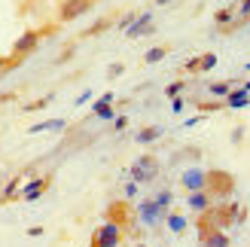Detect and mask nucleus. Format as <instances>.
I'll return each instance as SVG.
<instances>
[{
  "label": "nucleus",
  "instance_id": "obj_1",
  "mask_svg": "<svg viewBox=\"0 0 250 247\" xmlns=\"http://www.w3.org/2000/svg\"><path fill=\"white\" fill-rule=\"evenodd\" d=\"M232 223H244V207L235 205V202H217V205H210L205 214H198V220H195L198 235L214 232V229H229Z\"/></svg>",
  "mask_w": 250,
  "mask_h": 247
},
{
  "label": "nucleus",
  "instance_id": "obj_2",
  "mask_svg": "<svg viewBox=\"0 0 250 247\" xmlns=\"http://www.w3.org/2000/svg\"><path fill=\"white\" fill-rule=\"evenodd\" d=\"M205 192L210 195L214 202H229L232 192H235V177L229 171H220V168H210L208 171V183H205Z\"/></svg>",
  "mask_w": 250,
  "mask_h": 247
},
{
  "label": "nucleus",
  "instance_id": "obj_3",
  "mask_svg": "<svg viewBox=\"0 0 250 247\" xmlns=\"http://www.w3.org/2000/svg\"><path fill=\"white\" fill-rule=\"evenodd\" d=\"M128 174H131L134 183H149V180H156V177H159V159L149 156V153L137 156L134 162H131V168H128Z\"/></svg>",
  "mask_w": 250,
  "mask_h": 247
},
{
  "label": "nucleus",
  "instance_id": "obj_4",
  "mask_svg": "<svg viewBox=\"0 0 250 247\" xmlns=\"http://www.w3.org/2000/svg\"><path fill=\"white\" fill-rule=\"evenodd\" d=\"M122 235H125V229H119L116 223L104 220V226H98L95 235H92V247H119Z\"/></svg>",
  "mask_w": 250,
  "mask_h": 247
},
{
  "label": "nucleus",
  "instance_id": "obj_5",
  "mask_svg": "<svg viewBox=\"0 0 250 247\" xmlns=\"http://www.w3.org/2000/svg\"><path fill=\"white\" fill-rule=\"evenodd\" d=\"M107 220H110V223H116L119 229H125V232L134 226V214H131L128 202H113V205L107 207Z\"/></svg>",
  "mask_w": 250,
  "mask_h": 247
},
{
  "label": "nucleus",
  "instance_id": "obj_6",
  "mask_svg": "<svg viewBox=\"0 0 250 247\" xmlns=\"http://www.w3.org/2000/svg\"><path fill=\"white\" fill-rule=\"evenodd\" d=\"M40 37H43V31H24L16 43H12V55H19V58H24V55H31L37 46H40Z\"/></svg>",
  "mask_w": 250,
  "mask_h": 247
},
{
  "label": "nucleus",
  "instance_id": "obj_7",
  "mask_svg": "<svg viewBox=\"0 0 250 247\" xmlns=\"http://www.w3.org/2000/svg\"><path fill=\"white\" fill-rule=\"evenodd\" d=\"M137 217H141L146 226H156L162 217H168V211L156 199H146V202H141V207H137Z\"/></svg>",
  "mask_w": 250,
  "mask_h": 247
},
{
  "label": "nucleus",
  "instance_id": "obj_8",
  "mask_svg": "<svg viewBox=\"0 0 250 247\" xmlns=\"http://www.w3.org/2000/svg\"><path fill=\"white\" fill-rule=\"evenodd\" d=\"M95 0H64L58 9V21H73L77 16H83V12H89L92 9Z\"/></svg>",
  "mask_w": 250,
  "mask_h": 247
},
{
  "label": "nucleus",
  "instance_id": "obj_9",
  "mask_svg": "<svg viewBox=\"0 0 250 247\" xmlns=\"http://www.w3.org/2000/svg\"><path fill=\"white\" fill-rule=\"evenodd\" d=\"M49 183H52V174H43V177L31 180V183H24L19 199H21V202H37V199H40V195L49 189Z\"/></svg>",
  "mask_w": 250,
  "mask_h": 247
},
{
  "label": "nucleus",
  "instance_id": "obj_10",
  "mask_svg": "<svg viewBox=\"0 0 250 247\" xmlns=\"http://www.w3.org/2000/svg\"><path fill=\"white\" fill-rule=\"evenodd\" d=\"M205 183H208V171H202V168H186L183 177H180V186L189 189V192L205 189Z\"/></svg>",
  "mask_w": 250,
  "mask_h": 247
},
{
  "label": "nucleus",
  "instance_id": "obj_11",
  "mask_svg": "<svg viewBox=\"0 0 250 247\" xmlns=\"http://www.w3.org/2000/svg\"><path fill=\"white\" fill-rule=\"evenodd\" d=\"M149 31H153V16H149V12L137 16V19H134V24H128V28H125L128 40H137V37H144V34H149Z\"/></svg>",
  "mask_w": 250,
  "mask_h": 247
},
{
  "label": "nucleus",
  "instance_id": "obj_12",
  "mask_svg": "<svg viewBox=\"0 0 250 247\" xmlns=\"http://www.w3.org/2000/svg\"><path fill=\"white\" fill-rule=\"evenodd\" d=\"M198 244L202 247H229V235H226V229H214V232L198 235Z\"/></svg>",
  "mask_w": 250,
  "mask_h": 247
},
{
  "label": "nucleus",
  "instance_id": "obj_13",
  "mask_svg": "<svg viewBox=\"0 0 250 247\" xmlns=\"http://www.w3.org/2000/svg\"><path fill=\"white\" fill-rule=\"evenodd\" d=\"M186 205L192 207V211H198V214H205L210 205H214V199L205 192V189H198V192H189V199H186Z\"/></svg>",
  "mask_w": 250,
  "mask_h": 247
},
{
  "label": "nucleus",
  "instance_id": "obj_14",
  "mask_svg": "<svg viewBox=\"0 0 250 247\" xmlns=\"http://www.w3.org/2000/svg\"><path fill=\"white\" fill-rule=\"evenodd\" d=\"M110 101H113V95H104V98H98L95 101V116H101V119H116V113H113V107H110Z\"/></svg>",
  "mask_w": 250,
  "mask_h": 247
},
{
  "label": "nucleus",
  "instance_id": "obj_15",
  "mask_svg": "<svg viewBox=\"0 0 250 247\" xmlns=\"http://www.w3.org/2000/svg\"><path fill=\"white\" fill-rule=\"evenodd\" d=\"M247 104H250V92H244V89L226 95V107H232V110H241V107H247Z\"/></svg>",
  "mask_w": 250,
  "mask_h": 247
},
{
  "label": "nucleus",
  "instance_id": "obj_16",
  "mask_svg": "<svg viewBox=\"0 0 250 247\" xmlns=\"http://www.w3.org/2000/svg\"><path fill=\"white\" fill-rule=\"evenodd\" d=\"M52 128H55V131H58V128H64V119H49V122H40V125H31L28 131H31V134H40V131H52Z\"/></svg>",
  "mask_w": 250,
  "mask_h": 247
},
{
  "label": "nucleus",
  "instance_id": "obj_17",
  "mask_svg": "<svg viewBox=\"0 0 250 247\" xmlns=\"http://www.w3.org/2000/svg\"><path fill=\"white\" fill-rule=\"evenodd\" d=\"M162 138V128L159 125H149L144 131H137V144H149V141H159Z\"/></svg>",
  "mask_w": 250,
  "mask_h": 247
},
{
  "label": "nucleus",
  "instance_id": "obj_18",
  "mask_svg": "<svg viewBox=\"0 0 250 247\" xmlns=\"http://www.w3.org/2000/svg\"><path fill=\"white\" fill-rule=\"evenodd\" d=\"M165 220H168V229H171V232H177V235H180V232H186V217H180V214H168Z\"/></svg>",
  "mask_w": 250,
  "mask_h": 247
},
{
  "label": "nucleus",
  "instance_id": "obj_19",
  "mask_svg": "<svg viewBox=\"0 0 250 247\" xmlns=\"http://www.w3.org/2000/svg\"><path fill=\"white\" fill-rule=\"evenodd\" d=\"M165 55H168V46H156V49H149V52L144 55V61L146 64H156V61H162Z\"/></svg>",
  "mask_w": 250,
  "mask_h": 247
},
{
  "label": "nucleus",
  "instance_id": "obj_20",
  "mask_svg": "<svg viewBox=\"0 0 250 247\" xmlns=\"http://www.w3.org/2000/svg\"><path fill=\"white\" fill-rule=\"evenodd\" d=\"M21 61H24V58H19V55H9V58H6V55H0V73H9L12 67H19Z\"/></svg>",
  "mask_w": 250,
  "mask_h": 247
},
{
  "label": "nucleus",
  "instance_id": "obj_21",
  "mask_svg": "<svg viewBox=\"0 0 250 247\" xmlns=\"http://www.w3.org/2000/svg\"><path fill=\"white\" fill-rule=\"evenodd\" d=\"M110 24H113V19H101V21H95L89 31H85V37H95V34H101V31H107Z\"/></svg>",
  "mask_w": 250,
  "mask_h": 247
},
{
  "label": "nucleus",
  "instance_id": "obj_22",
  "mask_svg": "<svg viewBox=\"0 0 250 247\" xmlns=\"http://www.w3.org/2000/svg\"><path fill=\"white\" fill-rule=\"evenodd\" d=\"M217 64V55L214 52H208V55H198V70H210Z\"/></svg>",
  "mask_w": 250,
  "mask_h": 247
},
{
  "label": "nucleus",
  "instance_id": "obj_23",
  "mask_svg": "<svg viewBox=\"0 0 250 247\" xmlns=\"http://www.w3.org/2000/svg\"><path fill=\"white\" fill-rule=\"evenodd\" d=\"M226 107V101H205V104H198V110L202 113H217V110Z\"/></svg>",
  "mask_w": 250,
  "mask_h": 247
},
{
  "label": "nucleus",
  "instance_id": "obj_24",
  "mask_svg": "<svg viewBox=\"0 0 250 247\" xmlns=\"http://www.w3.org/2000/svg\"><path fill=\"white\" fill-rule=\"evenodd\" d=\"M210 92H214V95H223V98H226V95L232 92V85H229V82H210Z\"/></svg>",
  "mask_w": 250,
  "mask_h": 247
},
{
  "label": "nucleus",
  "instance_id": "obj_25",
  "mask_svg": "<svg viewBox=\"0 0 250 247\" xmlns=\"http://www.w3.org/2000/svg\"><path fill=\"white\" fill-rule=\"evenodd\" d=\"M49 101H52V95H46V98H40V101H31V104H24V110H28V113H31V110H43Z\"/></svg>",
  "mask_w": 250,
  "mask_h": 247
},
{
  "label": "nucleus",
  "instance_id": "obj_26",
  "mask_svg": "<svg viewBox=\"0 0 250 247\" xmlns=\"http://www.w3.org/2000/svg\"><path fill=\"white\" fill-rule=\"evenodd\" d=\"M229 21H232V9H220L217 12V24H220V28H226Z\"/></svg>",
  "mask_w": 250,
  "mask_h": 247
},
{
  "label": "nucleus",
  "instance_id": "obj_27",
  "mask_svg": "<svg viewBox=\"0 0 250 247\" xmlns=\"http://www.w3.org/2000/svg\"><path fill=\"white\" fill-rule=\"evenodd\" d=\"M171 199H174V195H171V189H162V192L156 195V202H159L162 207H165V211H168V205H171Z\"/></svg>",
  "mask_w": 250,
  "mask_h": 247
},
{
  "label": "nucleus",
  "instance_id": "obj_28",
  "mask_svg": "<svg viewBox=\"0 0 250 247\" xmlns=\"http://www.w3.org/2000/svg\"><path fill=\"white\" fill-rule=\"evenodd\" d=\"M165 92H168V98H177V95L183 92V82H180V80H177V82H171V85H168Z\"/></svg>",
  "mask_w": 250,
  "mask_h": 247
},
{
  "label": "nucleus",
  "instance_id": "obj_29",
  "mask_svg": "<svg viewBox=\"0 0 250 247\" xmlns=\"http://www.w3.org/2000/svg\"><path fill=\"white\" fill-rule=\"evenodd\" d=\"M122 70H125L122 64H110V77H122Z\"/></svg>",
  "mask_w": 250,
  "mask_h": 247
},
{
  "label": "nucleus",
  "instance_id": "obj_30",
  "mask_svg": "<svg viewBox=\"0 0 250 247\" xmlns=\"http://www.w3.org/2000/svg\"><path fill=\"white\" fill-rule=\"evenodd\" d=\"M241 16L250 19V0H241Z\"/></svg>",
  "mask_w": 250,
  "mask_h": 247
},
{
  "label": "nucleus",
  "instance_id": "obj_31",
  "mask_svg": "<svg viewBox=\"0 0 250 247\" xmlns=\"http://www.w3.org/2000/svg\"><path fill=\"white\" fill-rule=\"evenodd\" d=\"M171 107H174V113H180V110H183V101H180V98H171Z\"/></svg>",
  "mask_w": 250,
  "mask_h": 247
},
{
  "label": "nucleus",
  "instance_id": "obj_32",
  "mask_svg": "<svg viewBox=\"0 0 250 247\" xmlns=\"http://www.w3.org/2000/svg\"><path fill=\"white\" fill-rule=\"evenodd\" d=\"M12 98H16V95H12V92H6V95H0V104H3V101H12Z\"/></svg>",
  "mask_w": 250,
  "mask_h": 247
},
{
  "label": "nucleus",
  "instance_id": "obj_33",
  "mask_svg": "<svg viewBox=\"0 0 250 247\" xmlns=\"http://www.w3.org/2000/svg\"><path fill=\"white\" fill-rule=\"evenodd\" d=\"M244 92H250V82H247V85H244Z\"/></svg>",
  "mask_w": 250,
  "mask_h": 247
},
{
  "label": "nucleus",
  "instance_id": "obj_34",
  "mask_svg": "<svg viewBox=\"0 0 250 247\" xmlns=\"http://www.w3.org/2000/svg\"><path fill=\"white\" fill-rule=\"evenodd\" d=\"M159 3H168V0H159Z\"/></svg>",
  "mask_w": 250,
  "mask_h": 247
},
{
  "label": "nucleus",
  "instance_id": "obj_35",
  "mask_svg": "<svg viewBox=\"0 0 250 247\" xmlns=\"http://www.w3.org/2000/svg\"><path fill=\"white\" fill-rule=\"evenodd\" d=\"M137 247H146V244H137Z\"/></svg>",
  "mask_w": 250,
  "mask_h": 247
}]
</instances>
